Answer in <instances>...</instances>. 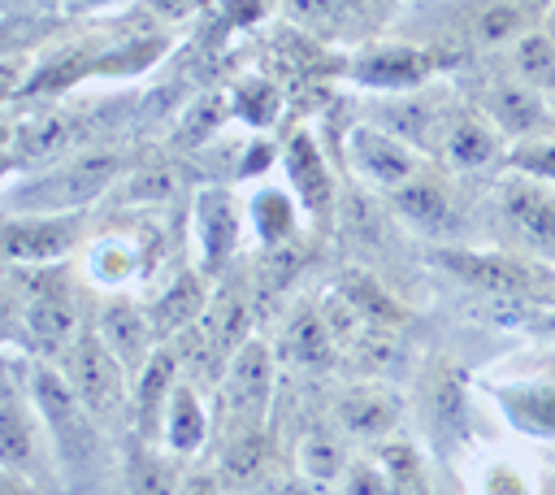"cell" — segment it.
<instances>
[{
	"mask_svg": "<svg viewBox=\"0 0 555 495\" xmlns=\"http://www.w3.org/2000/svg\"><path fill=\"white\" fill-rule=\"evenodd\" d=\"M338 417H343V426H347L351 434L373 439V434L390 430V421H395V404H390L382 391H351V395L338 404Z\"/></svg>",
	"mask_w": 555,
	"mask_h": 495,
	"instance_id": "13",
	"label": "cell"
},
{
	"mask_svg": "<svg viewBox=\"0 0 555 495\" xmlns=\"http://www.w3.org/2000/svg\"><path fill=\"white\" fill-rule=\"evenodd\" d=\"M22 321H26V334H30L43 352H61V347L74 339V326H78L74 304H69L61 291L35 295V300L26 304V313H22Z\"/></svg>",
	"mask_w": 555,
	"mask_h": 495,
	"instance_id": "9",
	"label": "cell"
},
{
	"mask_svg": "<svg viewBox=\"0 0 555 495\" xmlns=\"http://www.w3.org/2000/svg\"><path fill=\"white\" fill-rule=\"evenodd\" d=\"M494 113L507 130H529L538 122V100L525 87H499L494 91Z\"/></svg>",
	"mask_w": 555,
	"mask_h": 495,
	"instance_id": "25",
	"label": "cell"
},
{
	"mask_svg": "<svg viewBox=\"0 0 555 495\" xmlns=\"http://www.w3.org/2000/svg\"><path fill=\"white\" fill-rule=\"evenodd\" d=\"M447 152H451V161H455V165H464V169H477V165H486V161L494 156V130H486L481 122L464 117V122L451 130V139H447Z\"/></svg>",
	"mask_w": 555,
	"mask_h": 495,
	"instance_id": "19",
	"label": "cell"
},
{
	"mask_svg": "<svg viewBox=\"0 0 555 495\" xmlns=\"http://www.w3.org/2000/svg\"><path fill=\"white\" fill-rule=\"evenodd\" d=\"M343 456H338V447L330 443V439H308L304 443V473L308 478H317V482H334V478H343Z\"/></svg>",
	"mask_w": 555,
	"mask_h": 495,
	"instance_id": "29",
	"label": "cell"
},
{
	"mask_svg": "<svg viewBox=\"0 0 555 495\" xmlns=\"http://www.w3.org/2000/svg\"><path fill=\"white\" fill-rule=\"evenodd\" d=\"M503 204H507V217L516 221V230L525 239L555 252V195L551 191H542L533 182H507Z\"/></svg>",
	"mask_w": 555,
	"mask_h": 495,
	"instance_id": "5",
	"label": "cell"
},
{
	"mask_svg": "<svg viewBox=\"0 0 555 495\" xmlns=\"http://www.w3.org/2000/svg\"><path fill=\"white\" fill-rule=\"evenodd\" d=\"M516 426L533 434H555V386H520L516 395H503Z\"/></svg>",
	"mask_w": 555,
	"mask_h": 495,
	"instance_id": "15",
	"label": "cell"
},
{
	"mask_svg": "<svg viewBox=\"0 0 555 495\" xmlns=\"http://www.w3.org/2000/svg\"><path fill=\"white\" fill-rule=\"evenodd\" d=\"M343 495H395L386 465L382 460L377 465L373 460H351L343 469Z\"/></svg>",
	"mask_w": 555,
	"mask_h": 495,
	"instance_id": "27",
	"label": "cell"
},
{
	"mask_svg": "<svg viewBox=\"0 0 555 495\" xmlns=\"http://www.w3.org/2000/svg\"><path fill=\"white\" fill-rule=\"evenodd\" d=\"M395 208H399L408 221H416L421 230H434V234H442V230H455L451 204H447V195H442L434 182H421V178H412V182L395 187Z\"/></svg>",
	"mask_w": 555,
	"mask_h": 495,
	"instance_id": "11",
	"label": "cell"
},
{
	"mask_svg": "<svg viewBox=\"0 0 555 495\" xmlns=\"http://www.w3.org/2000/svg\"><path fill=\"white\" fill-rule=\"evenodd\" d=\"M69 139H74V122L61 117V113H48V117H39V122L26 126L22 152H26V156H43V152H56V148L69 143Z\"/></svg>",
	"mask_w": 555,
	"mask_h": 495,
	"instance_id": "24",
	"label": "cell"
},
{
	"mask_svg": "<svg viewBox=\"0 0 555 495\" xmlns=\"http://www.w3.org/2000/svg\"><path fill=\"white\" fill-rule=\"evenodd\" d=\"M438 265H447L451 274H460L464 282L494 291V295H520L529 287V269L503 256H468V252H442Z\"/></svg>",
	"mask_w": 555,
	"mask_h": 495,
	"instance_id": "6",
	"label": "cell"
},
{
	"mask_svg": "<svg viewBox=\"0 0 555 495\" xmlns=\"http://www.w3.org/2000/svg\"><path fill=\"white\" fill-rule=\"evenodd\" d=\"M121 373L126 365L113 356V347L104 343V334H82L69 352V382L78 386L82 404L95 412V417H108L117 412L121 404Z\"/></svg>",
	"mask_w": 555,
	"mask_h": 495,
	"instance_id": "1",
	"label": "cell"
},
{
	"mask_svg": "<svg viewBox=\"0 0 555 495\" xmlns=\"http://www.w3.org/2000/svg\"><path fill=\"white\" fill-rule=\"evenodd\" d=\"M516 69L529 82H555V43L546 35H525L516 43Z\"/></svg>",
	"mask_w": 555,
	"mask_h": 495,
	"instance_id": "22",
	"label": "cell"
},
{
	"mask_svg": "<svg viewBox=\"0 0 555 495\" xmlns=\"http://www.w3.org/2000/svg\"><path fill=\"white\" fill-rule=\"evenodd\" d=\"M169 378H173V356L169 352H156L143 373H139V386H134V408L143 421H156L160 404H169Z\"/></svg>",
	"mask_w": 555,
	"mask_h": 495,
	"instance_id": "17",
	"label": "cell"
},
{
	"mask_svg": "<svg viewBox=\"0 0 555 495\" xmlns=\"http://www.w3.org/2000/svg\"><path fill=\"white\" fill-rule=\"evenodd\" d=\"M30 391H35V399H39V412L48 417V426H56V430H78V404H82V395H78V386L74 382H65L56 369H48V365H35L30 369Z\"/></svg>",
	"mask_w": 555,
	"mask_h": 495,
	"instance_id": "10",
	"label": "cell"
},
{
	"mask_svg": "<svg viewBox=\"0 0 555 495\" xmlns=\"http://www.w3.org/2000/svg\"><path fill=\"white\" fill-rule=\"evenodd\" d=\"M546 326H551V330H555V313H551V321H546Z\"/></svg>",
	"mask_w": 555,
	"mask_h": 495,
	"instance_id": "37",
	"label": "cell"
},
{
	"mask_svg": "<svg viewBox=\"0 0 555 495\" xmlns=\"http://www.w3.org/2000/svg\"><path fill=\"white\" fill-rule=\"evenodd\" d=\"M234 208H230V195L225 191H208L199 200V230H204V248H208V261H221L234 243Z\"/></svg>",
	"mask_w": 555,
	"mask_h": 495,
	"instance_id": "14",
	"label": "cell"
},
{
	"mask_svg": "<svg viewBox=\"0 0 555 495\" xmlns=\"http://www.w3.org/2000/svg\"><path fill=\"white\" fill-rule=\"evenodd\" d=\"M165 434H169V447L173 452H191L199 443V434H204V417H199L195 395L186 386H178L169 395V426H165Z\"/></svg>",
	"mask_w": 555,
	"mask_h": 495,
	"instance_id": "20",
	"label": "cell"
},
{
	"mask_svg": "<svg viewBox=\"0 0 555 495\" xmlns=\"http://www.w3.org/2000/svg\"><path fill=\"white\" fill-rule=\"evenodd\" d=\"M351 156H356V165H360L364 178H373V182H382L390 191L403 187V182H412V156L390 135H382L373 126H356L351 130Z\"/></svg>",
	"mask_w": 555,
	"mask_h": 495,
	"instance_id": "3",
	"label": "cell"
},
{
	"mask_svg": "<svg viewBox=\"0 0 555 495\" xmlns=\"http://www.w3.org/2000/svg\"><path fill=\"white\" fill-rule=\"evenodd\" d=\"M291 347H295L299 360H312V365H321V360L330 356V334H325V326H321L317 313H299V317H295V326H291Z\"/></svg>",
	"mask_w": 555,
	"mask_h": 495,
	"instance_id": "26",
	"label": "cell"
},
{
	"mask_svg": "<svg viewBox=\"0 0 555 495\" xmlns=\"http://www.w3.org/2000/svg\"><path fill=\"white\" fill-rule=\"evenodd\" d=\"M269 382H273V369H269V352L264 343H243L234 347V360H230V378H225V399L238 417L256 421L269 404Z\"/></svg>",
	"mask_w": 555,
	"mask_h": 495,
	"instance_id": "2",
	"label": "cell"
},
{
	"mask_svg": "<svg viewBox=\"0 0 555 495\" xmlns=\"http://www.w3.org/2000/svg\"><path fill=\"white\" fill-rule=\"evenodd\" d=\"M421 74H425L421 52H377L360 65V78L377 82V87H403V82H416Z\"/></svg>",
	"mask_w": 555,
	"mask_h": 495,
	"instance_id": "18",
	"label": "cell"
},
{
	"mask_svg": "<svg viewBox=\"0 0 555 495\" xmlns=\"http://www.w3.org/2000/svg\"><path fill=\"white\" fill-rule=\"evenodd\" d=\"M512 161H516V169H529L533 178H555V143H533V148H520Z\"/></svg>",
	"mask_w": 555,
	"mask_h": 495,
	"instance_id": "32",
	"label": "cell"
},
{
	"mask_svg": "<svg viewBox=\"0 0 555 495\" xmlns=\"http://www.w3.org/2000/svg\"><path fill=\"white\" fill-rule=\"evenodd\" d=\"M264 465V439L260 434H238L230 447H225V460H221V469L230 473V478H238V482H247L256 469Z\"/></svg>",
	"mask_w": 555,
	"mask_h": 495,
	"instance_id": "28",
	"label": "cell"
},
{
	"mask_svg": "<svg viewBox=\"0 0 555 495\" xmlns=\"http://www.w3.org/2000/svg\"><path fill=\"white\" fill-rule=\"evenodd\" d=\"M78 9H91V4H108V0H74Z\"/></svg>",
	"mask_w": 555,
	"mask_h": 495,
	"instance_id": "36",
	"label": "cell"
},
{
	"mask_svg": "<svg viewBox=\"0 0 555 495\" xmlns=\"http://www.w3.org/2000/svg\"><path fill=\"white\" fill-rule=\"evenodd\" d=\"M74 243V221H17L4 226V252L13 261H48Z\"/></svg>",
	"mask_w": 555,
	"mask_h": 495,
	"instance_id": "8",
	"label": "cell"
},
{
	"mask_svg": "<svg viewBox=\"0 0 555 495\" xmlns=\"http://www.w3.org/2000/svg\"><path fill=\"white\" fill-rule=\"evenodd\" d=\"M178 495H221V491H217V478L212 473H191Z\"/></svg>",
	"mask_w": 555,
	"mask_h": 495,
	"instance_id": "35",
	"label": "cell"
},
{
	"mask_svg": "<svg viewBox=\"0 0 555 495\" xmlns=\"http://www.w3.org/2000/svg\"><path fill=\"white\" fill-rule=\"evenodd\" d=\"M334 4H343V0H295V17L317 22V17H330V13H334Z\"/></svg>",
	"mask_w": 555,
	"mask_h": 495,
	"instance_id": "34",
	"label": "cell"
},
{
	"mask_svg": "<svg viewBox=\"0 0 555 495\" xmlns=\"http://www.w3.org/2000/svg\"><path fill=\"white\" fill-rule=\"evenodd\" d=\"M113 174H117V156H113V152H95V156L74 161V165H69L65 174H56L52 182H43L30 200H39V204H48V208L82 204V200H91L95 191H104Z\"/></svg>",
	"mask_w": 555,
	"mask_h": 495,
	"instance_id": "4",
	"label": "cell"
},
{
	"mask_svg": "<svg viewBox=\"0 0 555 495\" xmlns=\"http://www.w3.org/2000/svg\"><path fill=\"white\" fill-rule=\"evenodd\" d=\"M260 221H264V234H269V239H282L286 226H291V217H286V200L273 195V191H264V195H260Z\"/></svg>",
	"mask_w": 555,
	"mask_h": 495,
	"instance_id": "33",
	"label": "cell"
},
{
	"mask_svg": "<svg viewBox=\"0 0 555 495\" xmlns=\"http://www.w3.org/2000/svg\"><path fill=\"white\" fill-rule=\"evenodd\" d=\"M382 465H386V473H390L395 495H429V491H425V478H421V465H416V447L390 443V447L382 452Z\"/></svg>",
	"mask_w": 555,
	"mask_h": 495,
	"instance_id": "21",
	"label": "cell"
},
{
	"mask_svg": "<svg viewBox=\"0 0 555 495\" xmlns=\"http://www.w3.org/2000/svg\"><path fill=\"white\" fill-rule=\"evenodd\" d=\"M199 308H204L199 282L195 278H178V282H169V291L156 304V326L160 330H182V326H191L199 317Z\"/></svg>",
	"mask_w": 555,
	"mask_h": 495,
	"instance_id": "16",
	"label": "cell"
},
{
	"mask_svg": "<svg viewBox=\"0 0 555 495\" xmlns=\"http://www.w3.org/2000/svg\"><path fill=\"white\" fill-rule=\"evenodd\" d=\"M100 334L104 343L113 347V356L134 369V365H147V343H152V321L134 308V304H108L104 317H100Z\"/></svg>",
	"mask_w": 555,
	"mask_h": 495,
	"instance_id": "7",
	"label": "cell"
},
{
	"mask_svg": "<svg viewBox=\"0 0 555 495\" xmlns=\"http://www.w3.org/2000/svg\"><path fill=\"white\" fill-rule=\"evenodd\" d=\"M286 165H291V178H295V187H299L304 204L321 213V208H325V200H330V178H325V165H321L317 143H312L308 135H295V139H291Z\"/></svg>",
	"mask_w": 555,
	"mask_h": 495,
	"instance_id": "12",
	"label": "cell"
},
{
	"mask_svg": "<svg viewBox=\"0 0 555 495\" xmlns=\"http://www.w3.org/2000/svg\"><path fill=\"white\" fill-rule=\"evenodd\" d=\"M126 482H130V495H173L169 465L156 460V456H147V452H134V456H130Z\"/></svg>",
	"mask_w": 555,
	"mask_h": 495,
	"instance_id": "23",
	"label": "cell"
},
{
	"mask_svg": "<svg viewBox=\"0 0 555 495\" xmlns=\"http://www.w3.org/2000/svg\"><path fill=\"white\" fill-rule=\"evenodd\" d=\"M516 22H520V13H516L512 4H499V9L481 13V22H477V39H486V43L512 39V35H516Z\"/></svg>",
	"mask_w": 555,
	"mask_h": 495,
	"instance_id": "31",
	"label": "cell"
},
{
	"mask_svg": "<svg viewBox=\"0 0 555 495\" xmlns=\"http://www.w3.org/2000/svg\"><path fill=\"white\" fill-rule=\"evenodd\" d=\"M0 439H4V460H9V465H22V460L30 456V426L22 421V412H17V404H13V395L4 399Z\"/></svg>",
	"mask_w": 555,
	"mask_h": 495,
	"instance_id": "30",
	"label": "cell"
}]
</instances>
